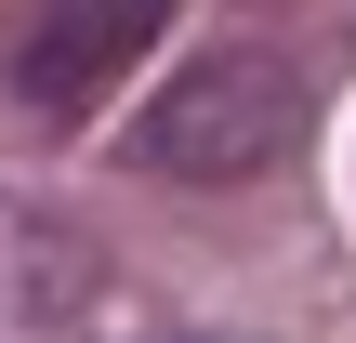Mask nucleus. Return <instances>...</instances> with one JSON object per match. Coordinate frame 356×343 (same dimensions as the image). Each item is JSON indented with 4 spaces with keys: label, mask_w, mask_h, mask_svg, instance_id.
Instances as JSON below:
<instances>
[{
    "label": "nucleus",
    "mask_w": 356,
    "mask_h": 343,
    "mask_svg": "<svg viewBox=\"0 0 356 343\" xmlns=\"http://www.w3.org/2000/svg\"><path fill=\"white\" fill-rule=\"evenodd\" d=\"M291 145H304V66L291 53H211L132 119V159L159 185H251Z\"/></svg>",
    "instance_id": "obj_1"
},
{
    "label": "nucleus",
    "mask_w": 356,
    "mask_h": 343,
    "mask_svg": "<svg viewBox=\"0 0 356 343\" xmlns=\"http://www.w3.org/2000/svg\"><path fill=\"white\" fill-rule=\"evenodd\" d=\"M159 26H172V0H40V13L13 26V93L66 119V106H92Z\"/></svg>",
    "instance_id": "obj_2"
}]
</instances>
